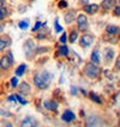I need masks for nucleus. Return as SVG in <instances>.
Listing matches in <instances>:
<instances>
[{"label":"nucleus","instance_id":"obj_18","mask_svg":"<svg viewBox=\"0 0 120 127\" xmlns=\"http://www.w3.org/2000/svg\"><path fill=\"white\" fill-rule=\"evenodd\" d=\"M61 119L65 122H72V121L76 119V114L73 113L72 110H70V109H66L63 113V115H61Z\"/></svg>","mask_w":120,"mask_h":127},{"label":"nucleus","instance_id":"obj_35","mask_svg":"<svg viewBox=\"0 0 120 127\" xmlns=\"http://www.w3.org/2000/svg\"><path fill=\"white\" fill-rule=\"evenodd\" d=\"M58 7H59V8H66V7H67V2H66L65 0H60V1L58 2Z\"/></svg>","mask_w":120,"mask_h":127},{"label":"nucleus","instance_id":"obj_36","mask_svg":"<svg viewBox=\"0 0 120 127\" xmlns=\"http://www.w3.org/2000/svg\"><path fill=\"white\" fill-rule=\"evenodd\" d=\"M55 31H57V32L63 31V27H61V25H59V22H58V19H55Z\"/></svg>","mask_w":120,"mask_h":127},{"label":"nucleus","instance_id":"obj_12","mask_svg":"<svg viewBox=\"0 0 120 127\" xmlns=\"http://www.w3.org/2000/svg\"><path fill=\"white\" fill-rule=\"evenodd\" d=\"M86 126L88 127H99L100 124H101V119H100V115L97 114L92 113V114H89L86 116Z\"/></svg>","mask_w":120,"mask_h":127},{"label":"nucleus","instance_id":"obj_15","mask_svg":"<svg viewBox=\"0 0 120 127\" xmlns=\"http://www.w3.org/2000/svg\"><path fill=\"white\" fill-rule=\"evenodd\" d=\"M11 43H12V41H11V38H10L8 35L0 36V53H4L11 46Z\"/></svg>","mask_w":120,"mask_h":127},{"label":"nucleus","instance_id":"obj_39","mask_svg":"<svg viewBox=\"0 0 120 127\" xmlns=\"http://www.w3.org/2000/svg\"><path fill=\"white\" fill-rule=\"evenodd\" d=\"M5 4H6V0H0V7L5 6Z\"/></svg>","mask_w":120,"mask_h":127},{"label":"nucleus","instance_id":"obj_4","mask_svg":"<svg viewBox=\"0 0 120 127\" xmlns=\"http://www.w3.org/2000/svg\"><path fill=\"white\" fill-rule=\"evenodd\" d=\"M75 22L77 23L78 32H85L89 30V21H88V16L85 13H77Z\"/></svg>","mask_w":120,"mask_h":127},{"label":"nucleus","instance_id":"obj_40","mask_svg":"<svg viewBox=\"0 0 120 127\" xmlns=\"http://www.w3.org/2000/svg\"><path fill=\"white\" fill-rule=\"evenodd\" d=\"M2 32H4V24H1V23H0V35H1Z\"/></svg>","mask_w":120,"mask_h":127},{"label":"nucleus","instance_id":"obj_41","mask_svg":"<svg viewBox=\"0 0 120 127\" xmlns=\"http://www.w3.org/2000/svg\"><path fill=\"white\" fill-rule=\"evenodd\" d=\"M43 127H46V126H43Z\"/></svg>","mask_w":120,"mask_h":127},{"label":"nucleus","instance_id":"obj_22","mask_svg":"<svg viewBox=\"0 0 120 127\" xmlns=\"http://www.w3.org/2000/svg\"><path fill=\"white\" fill-rule=\"evenodd\" d=\"M58 54H59L60 57H63V58H67L69 57V54H70L69 47H67L66 44H60V46L58 47Z\"/></svg>","mask_w":120,"mask_h":127},{"label":"nucleus","instance_id":"obj_28","mask_svg":"<svg viewBox=\"0 0 120 127\" xmlns=\"http://www.w3.org/2000/svg\"><path fill=\"white\" fill-rule=\"evenodd\" d=\"M0 116H2V118H11V116H12V113H10L6 109L0 108Z\"/></svg>","mask_w":120,"mask_h":127},{"label":"nucleus","instance_id":"obj_17","mask_svg":"<svg viewBox=\"0 0 120 127\" xmlns=\"http://www.w3.org/2000/svg\"><path fill=\"white\" fill-rule=\"evenodd\" d=\"M105 32L108 36H117L119 35V27L115 24H108L105 29Z\"/></svg>","mask_w":120,"mask_h":127},{"label":"nucleus","instance_id":"obj_3","mask_svg":"<svg viewBox=\"0 0 120 127\" xmlns=\"http://www.w3.org/2000/svg\"><path fill=\"white\" fill-rule=\"evenodd\" d=\"M77 41H78V44H79L80 48L86 49V48L91 47L92 44H94V42H95V36L92 35L91 32L85 31V32H82L80 36H78Z\"/></svg>","mask_w":120,"mask_h":127},{"label":"nucleus","instance_id":"obj_24","mask_svg":"<svg viewBox=\"0 0 120 127\" xmlns=\"http://www.w3.org/2000/svg\"><path fill=\"white\" fill-rule=\"evenodd\" d=\"M8 14H10V12H8V8L6 6L0 7V22L5 21L7 17H8Z\"/></svg>","mask_w":120,"mask_h":127},{"label":"nucleus","instance_id":"obj_2","mask_svg":"<svg viewBox=\"0 0 120 127\" xmlns=\"http://www.w3.org/2000/svg\"><path fill=\"white\" fill-rule=\"evenodd\" d=\"M14 67V59L12 52L7 48L6 53H2L0 55V72L6 74L10 73L11 71L13 70Z\"/></svg>","mask_w":120,"mask_h":127},{"label":"nucleus","instance_id":"obj_23","mask_svg":"<svg viewBox=\"0 0 120 127\" xmlns=\"http://www.w3.org/2000/svg\"><path fill=\"white\" fill-rule=\"evenodd\" d=\"M50 52L49 47H36L35 52H34V57H37V55H42L44 53H48Z\"/></svg>","mask_w":120,"mask_h":127},{"label":"nucleus","instance_id":"obj_34","mask_svg":"<svg viewBox=\"0 0 120 127\" xmlns=\"http://www.w3.org/2000/svg\"><path fill=\"white\" fill-rule=\"evenodd\" d=\"M43 25H44V23H41V22H36L35 27L33 28V31H37V30H40V28H42Z\"/></svg>","mask_w":120,"mask_h":127},{"label":"nucleus","instance_id":"obj_13","mask_svg":"<svg viewBox=\"0 0 120 127\" xmlns=\"http://www.w3.org/2000/svg\"><path fill=\"white\" fill-rule=\"evenodd\" d=\"M82 10L85 14H89V16H92V14H96L100 11V5L97 4H85L82 6Z\"/></svg>","mask_w":120,"mask_h":127},{"label":"nucleus","instance_id":"obj_1","mask_svg":"<svg viewBox=\"0 0 120 127\" xmlns=\"http://www.w3.org/2000/svg\"><path fill=\"white\" fill-rule=\"evenodd\" d=\"M102 66L101 65H96V64H92L91 61H86L82 67V74L85 78L90 79V80H95L100 78V76L102 74Z\"/></svg>","mask_w":120,"mask_h":127},{"label":"nucleus","instance_id":"obj_37","mask_svg":"<svg viewBox=\"0 0 120 127\" xmlns=\"http://www.w3.org/2000/svg\"><path fill=\"white\" fill-rule=\"evenodd\" d=\"M78 4L79 5H85V4H89V0H78Z\"/></svg>","mask_w":120,"mask_h":127},{"label":"nucleus","instance_id":"obj_20","mask_svg":"<svg viewBox=\"0 0 120 127\" xmlns=\"http://www.w3.org/2000/svg\"><path fill=\"white\" fill-rule=\"evenodd\" d=\"M78 36H79V32H78L77 29H71L69 35H67V42H70L71 44L76 43L78 40Z\"/></svg>","mask_w":120,"mask_h":127},{"label":"nucleus","instance_id":"obj_30","mask_svg":"<svg viewBox=\"0 0 120 127\" xmlns=\"http://www.w3.org/2000/svg\"><path fill=\"white\" fill-rule=\"evenodd\" d=\"M0 127H14L13 124L8 120H2L0 122Z\"/></svg>","mask_w":120,"mask_h":127},{"label":"nucleus","instance_id":"obj_19","mask_svg":"<svg viewBox=\"0 0 120 127\" xmlns=\"http://www.w3.org/2000/svg\"><path fill=\"white\" fill-rule=\"evenodd\" d=\"M39 74L41 76V78H42L47 84H50V83H52V80H53V74L50 73L49 71L41 70V71H39Z\"/></svg>","mask_w":120,"mask_h":127},{"label":"nucleus","instance_id":"obj_10","mask_svg":"<svg viewBox=\"0 0 120 127\" xmlns=\"http://www.w3.org/2000/svg\"><path fill=\"white\" fill-rule=\"evenodd\" d=\"M89 61H91L92 64H96V65H101L102 66V59H101V53H100V47L96 46L90 53V57H89Z\"/></svg>","mask_w":120,"mask_h":127},{"label":"nucleus","instance_id":"obj_6","mask_svg":"<svg viewBox=\"0 0 120 127\" xmlns=\"http://www.w3.org/2000/svg\"><path fill=\"white\" fill-rule=\"evenodd\" d=\"M17 94L18 95H22V96H29L31 92H33V86L29 83L28 80H22V82H18V85H17Z\"/></svg>","mask_w":120,"mask_h":127},{"label":"nucleus","instance_id":"obj_32","mask_svg":"<svg viewBox=\"0 0 120 127\" xmlns=\"http://www.w3.org/2000/svg\"><path fill=\"white\" fill-rule=\"evenodd\" d=\"M59 42L61 43V44H66V42H67V32H64L63 35L60 36Z\"/></svg>","mask_w":120,"mask_h":127},{"label":"nucleus","instance_id":"obj_33","mask_svg":"<svg viewBox=\"0 0 120 127\" xmlns=\"http://www.w3.org/2000/svg\"><path fill=\"white\" fill-rule=\"evenodd\" d=\"M11 85H12V88H17V85H18V77H12L11 78Z\"/></svg>","mask_w":120,"mask_h":127},{"label":"nucleus","instance_id":"obj_8","mask_svg":"<svg viewBox=\"0 0 120 127\" xmlns=\"http://www.w3.org/2000/svg\"><path fill=\"white\" fill-rule=\"evenodd\" d=\"M19 127H40V121L33 115H27L19 121Z\"/></svg>","mask_w":120,"mask_h":127},{"label":"nucleus","instance_id":"obj_11","mask_svg":"<svg viewBox=\"0 0 120 127\" xmlns=\"http://www.w3.org/2000/svg\"><path fill=\"white\" fill-rule=\"evenodd\" d=\"M43 108L48 112H57L59 108V102L55 98H47L43 102Z\"/></svg>","mask_w":120,"mask_h":127},{"label":"nucleus","instance_id":"obj_26","mask_svg":"<svg viewBox=\"0 0 120 127\" xmlns=\"http://www.w3.org/2000/svg\"><path fill=\"white\" fill-rule=\"evenodd\" d=\"M120 70V57L118 55V57H115V59H114V66H113V72H119Z\"/></svg>","mask_w":120,"mask_h":127},{"label":"nucleus","instance_id":"obj_9","mask_svg":"<svg viewBox=\"0 0 120 127\" xmlns=\"http://www.w3.org/2000/svg\"><path fill=\"white\" fill-rule=\"evenodd\" d=\"M35 48H36V44L33 38H28L27 41H24V43H23V49H24L25 55H27V58H28L29 60H31L33 59L31 57H34Z\"/></svg>","mask_w":120,"mask_h":127},{"label":"nucleus","instance_id":"obj_21","mask_svg":"<svg viewBox=\"0 0 120 127\" xmlns=\"http://www.w3.org/2000/svg\"><path fill=\"white\" fill-rule=\"evenodd\" d=\"M27 68H28L27 64H19V65L16 67V70H14L16 77H23V76L25 74V72H27Z\"/></svg>","mask_w":120,"mask_h":127},{"label":"nucleus","instance_id":"obj_29","mask_svg":"<svg viewBox=\"0 0 120 127\" xmlns=\"http://www.w3.org/2000/svg\"><path fill=\"white\" fill-rule=\"evenodd\" d=\"M36 38H37L39 41H43V40L47 38V34H46L44 31H40V32L36 35Z\"/></svg>","mask_w":120,"mask_h":127},{"label":"nucleus","instance_id":"obj_14","mask_svg":"<svg viewBox=\"0 0 120 127\" xmlns=\"http://www.w3.org/2000/svg\"><path fill=\"white\" fill-rule=\"evenodd\" d=\"M76 16H77V11L76 10H73V8H71L69 11H66L65 14H64V22H65V24H67V25H71L75 19H76Z\"/></svg>","mask_w":120,"mask_h":127},{"label":"nucleus","instance_id":"obj_25","mask_svg":"<svg viewBox=\"0 0 120 127\" xmlns=\"http://www.w3.org/2000/svg\"><path fill=\"white\" fill-rule=\"evenodd\" d=\"M88 96H89V98L90 99H92L95 103H99V104H102V101H101V98H100V96H97L95 92H92V91H90V92H88Z\"/></svg>","mask_w":120,"mask_h":127},{"label":"nucleus","instance_id":"obj_7","mask_svg":"<svg viewBox=\"0 0 120 127\" xmlns=\"http://www.w3.org/2000/svg\"><path fill=\"white\" fill-rule=\"evenodd\" d=\"M31 80H33V85L35 86L37 90H42L43 91V90H47L48 86H49V84H47L42 78H41V76L39 74V72H35V73L33 74Z\"/></svg>","mask_w":120,"mask_h":127},{"label":"nucleus","instance_id":"obj_31","mask_svg":"<svg viewBox=\"0 0 120 127\" xmlns=\"http://www.w3.org/2000/svg\"><path fill=\"white\" fill-rule=\"evenodd\" d=\"M112 10H113V16L114 17H119L120 16V6H119V4H118V5H115Z\"/></svg>","mask_w":120,"mask_h":127},{"label":"nucleus","instance_id":"obj_27","mask_svg":"<svg viewBox=\"0 0 120 127\" xmlns=\"http://www.w3.org/2000/svg\"><path fill=\"white\" fill-rule=\"evenodd\" d=\"M18 28L22 30H27L29 28V22L28 21H21L18 23Z\"/></svg>","mask_w":120,"mask_h":127},{"label":"nucleus","instance_id":"obj_16","mask_svg":"<svg viewBox=\"0 0 120 127\" xmlns=\"http://www.w3.org/2000/svg\"><path fill=\"white\" fill-rule=\"evenodd\" d=\"M115 6V0H102L100 4V10H103L105 12L111 11Z\"/></svg>","mask_w":120,"mask_h":127},{"label":"nucleus","instance_id":"obj_5","mask_svg":"<svg viewBox=\"0 0 120 127\" xmlns=\"http://www.w3.org/2000/svg\"><path fill=\"white\" fill-rule=\"evenodd\" d=\"M101 59H102V65L105 66H108L111 65L112 61L115 59V50L112 48V47H105L103 48V53L101 55Z\"/></svg>","mask_w":120,"mask_h":127},{"label":"nucleus","instance_id":"obj_38","mask_svg":"<svg viewBox=\"0 0 120 127\" xmlns=\"http://www.w3.org/2000/svg\"><path fill=\"white\" fill-rule=\"evenodd\" d=\"M71 94H72L73 96H76V94H77V89H76L75 86H72V88H71Z\"/></svg>","mask_w":120,"mask_h":127}]
</instances>
